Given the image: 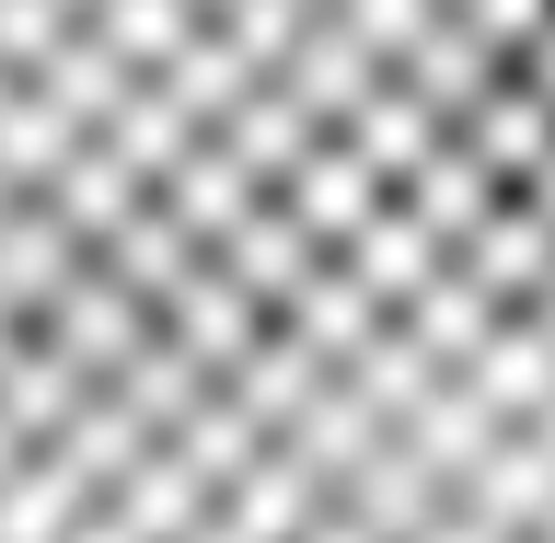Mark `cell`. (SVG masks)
<instances>
[{"mask_svg": "<svg viewBox=\"0 0 555 543\" xmlns=\"http://www.w3.org/2000/svg\"><path fill=\"white\" fill-rule=\"evenodd\" d=\"M0 543H555V0H0Z\"/></svg>", "mask_w": 555, "mask_h": 543, "instance_id": "obj_1", "label": "cell"}]
</instances>
